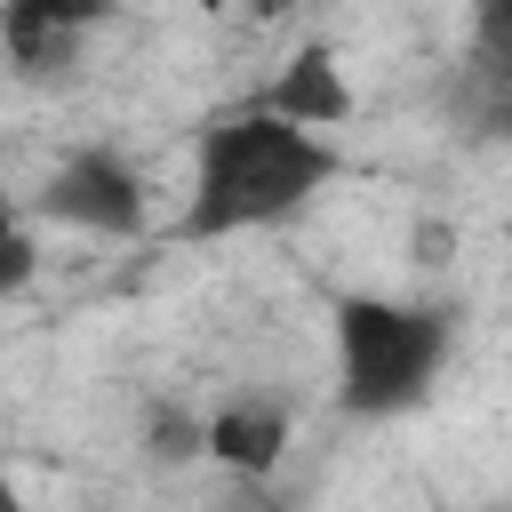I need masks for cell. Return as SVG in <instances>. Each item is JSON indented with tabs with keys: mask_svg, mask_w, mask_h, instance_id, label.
<instances>
[{
	"mask_svg": "<svg viewBox=\"0 0 512 512\" xmlns=\"http://www.w3.org/2000/svg\"><path fill=\"white\" fill-rule=\"evenodd\" d=\"M144 456H152V464H200V416L176 408V400H160V408L144 416Z\"/></svg>",
	"mask_w": 512,
	"mask_h": 512,
	"instance_id": "52a82bcc",
	"label": "cell"
},
{
	"mask_svg": "<svg viewBox=\"0 0 512 512\" xmlns=\"http://www.w3.org/2000/svg\"><path fill=\"white\" fill-rule=\"evenodd\" d=\"M288 432L296 424H288L280 400H224L216 416H200V456L224 464L232 480H264V472H280Z\"/></svg>",
	"mask_w": 512,
	"mask_h": 512,
	"instance_id": "8992f818",
	"label": "cell"
},
{
	"mask_svg": "<svg viewBox=\"0 0 512 512\" xmlns=\"http://www.w3.org/2000/svg\"><path fill=\"white\" fill-rule=\"evenodd\" d=\"M320 184H336V144L312 128H288L272 112H224L200 128L192 144V200H184V232L192 240H224V232H256L280 224L296 208L320 200Z\"/></svg>",
	"mask_w": 512,
	"mask_h": 512,
	"instance_id": "6da1fadb",
	"label": "cell"
},
{
	"mask_svg": "<svg viewBox=\"0 0 512 512\" xmlns=\"http://www.w3.org/2000/svg\"><path fill=\"white\" fill-rule=\"evenodd\" d=\"M40 216L80 224V232H104V240L144 232V176H136L120 152L80 144V152H64V160L48 168V184H40Z\"/></svg>",
	"mask_w": 512,
	"mask_h": 512,
	"instance_id": "3957f363",
	"label": "cell"
},
{
	"mask_svg": "<svg viewBox=\"0 0 512 512\" xmlns=\"http://www.w3.org/2000/svg\"><path fill=\"white\" fill-rule=\"evenodd\" d=\"M0 512H24V488H16V472L0 464Z\"/></svg>",
	"mask_w": 512,
	"mask_h": 512,
	"instance_id": "9c48e42d",
	"label": "cell"
},
{
	"mask_svg": "<svg viewBox=\"0 0 512 512\" xmlns=\"http://www.w3.org/2000/svg\"><path fill=\"white\" fill-rule=\"evenodd\" d=\"M448 360V312L400 296H344L336 304V376L352 416H408Z\"/></svg>",
	"mask_w": 512,
	"mask_h": 512,
	"instance_id": "7a4b0ae2",
	"label": "cell"
},
{
	"mask_svg": "<svg viewBox=\"0 0 512 512\" xmlns=\"http://www.w3.org/2000/svg\"><path fill=\"white\" fill-rule=\"evenodd\" d=\"M112 0H0V48L24 80H48L80 56V32H96Z\"/></svg>",
	"mask_w": 512,
	"mask_h": 512,
	"instance_id": "277c9868",
	"label": "cell"
},
{
	"mask_svg": "<svg viewBox=\"0 0 512 512\" xmlns=\"http://www.w3.org/2000/svg\"><path fill=\"white\" fill-rule=\"evenodd\" d=\"M256 8H264V16H280V8H296V0H256Z\"/></svg>",
	"mask_w": 512,
	"mask_h": 512,
	"instance_id": "30bf717a",
	"label": "cell"
},
{
	"mask_svg": "<svg viewBox=\"0 0 512 512\" xmlns=\"http://www.w3.org/2000/svg\"><path fill=\"white\" fill-rule=\"evenodd\" d=\"M32 264H40V248H32V232H24V216H16V200L0 184V296H16L32 280Z\"/></svg>",
	"mask_w": 512,
	"mask_h": 512,
	"instance_id": "ba28073f",
	"label": "cell"
},
{
	"mask_svg": "<svg viewBox=\"0 0 512 512\" xmlns=\"http://www.w3.org/2000/svg\"><path fill=\"white\" fill-rule=\"evenodd\" d=\"M256 112H272V120H288V128H312V136L344 128V120H352V80H344L336 48H296V56L264 80Z\"/></svg>",
	"mask_w": 512,
	"mask_h": 512,
	"instance_id": "5b68a950",
	"label": "cell"
}]
</instances>
